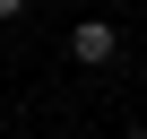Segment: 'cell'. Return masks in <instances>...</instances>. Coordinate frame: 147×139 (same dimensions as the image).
I'll use <instances>...</instances> for the list:
<instances>
[{"label":"cell","mask_w":147,"mask_h":139,"mask_svg":"<svg viewBox=\"0 0 147 139\" xmlns=\"http://www.w3.org/2000/svg\"><path fill=\"white\" fill-rule=\"evenodd\" d=\"M69 61H78V70H113L121 61V26L113 18H78V26H69Z\"/></svg>","instance_id":"obj_1"},{"label":"cell","mask_w":147,"mask_h":139,"mask_svg":"<svg viewBox=\"0 0 147 139\" xmlns=\"http://www.w3.org/2000/svg\"><path fill=\"white\" fill-rule=\"evenodd\" d=\"M26 9H35V0H0V26H9V18H26Z\"/></svg>","instance_id":"obj_2"},{"label":"cell","mask_w":147,"mask_h":139,"mask_svg":"<svg viewBox=\"0 0 147 139\" xmlns=\"http://www.w3.org/2000/svg\"><path fill=\"white\" fill-rule=\"evenodd\" d=\"M121 139H147V122H138V130H121Z\"/></svg>","instance_id":"obj_3"},{"label":"cell","mask_w":147,"mask_h":139,"mask_svg":"<svg viewBox=\"0 0 147 139\" xmlns=\"http://www.w3.org/2000/svg\"><path fill=\"white\" fill-rule=\"evenodd\" d=\"M138 87H147V61H138Z\"/></svg>","instance_id":"obj_4"}]
</instances>
